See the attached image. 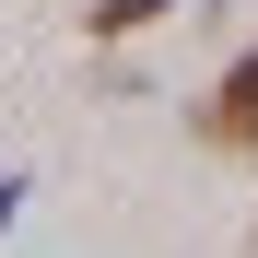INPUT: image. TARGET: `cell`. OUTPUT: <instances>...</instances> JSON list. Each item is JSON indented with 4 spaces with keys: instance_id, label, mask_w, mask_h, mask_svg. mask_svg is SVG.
<instances>
[{
    "instance_id": "1",
    "label": "cell",
    "mask_w": 258,
    "mask_h": 258,
    "mask_svg": "<svg viewBox=\"0 0 258 258\" xmlns=\"http://www.w3.org/2000/svg\"><path fill=\"white\" fill-rule=\"evenodd\" d=\"M200 141H211V153H258V35L235 47V71L211 82V106H200Z\"/></svg>"
},
{
    "instance_id": "2",
    "label": "cell",
    "mask_w": 258,
    "mask_h": 258,
    "mask_svg": "<svg viewBox=\"0 0 258 258\" xmlns=\"http://www.w3.org/2000/svg\"><path fill=\"white\" fill-rule=\"evenodd\" d=\"M164 12H176V0H82V35L117 47V35H141V24H164Z\"/></svg>"
},
{
    "instance_id": "3",
    "label": "cell",
    "mask_w": 258,
    "mask_h": 258,
    "mask_svg": "<svg viewBox=\"0 0 258 258\" xmlns=\"http://www.w3.org/2000/svg\"><path fill=\"white\" fill-rule=\"evenodd\" d=\"M24 223V176H0V235H12Z\"/></svg>"
},
{
    "instance_id": "4",
    "label": "cell",
    "mask_w": 258,
    "mask_h": 258,
    "mask_svg": "<svg viewBox=\"0 0 258 258\" xmlns=\"http://www.w3.org/2000/svg\"><path fill=\"white\" fill-rule=\"evenodd\" d=\"M246 258H258V223H246Z\"/></svg>"
}]
</instances>
